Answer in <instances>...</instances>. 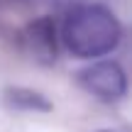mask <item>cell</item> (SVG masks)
Instances as JSON below:
<instances>
[{
  "instance_id": "1",
  "label": "cell",
  "mask_w": 132,
  "mask_h": 132,
  "mask_svg": "<svg viewBox=\"0 0 132 132\" xmlns=\"http://www.w3.org/2000/svg\"><path fill=\"white\" fill-rule=\"evenodd\" d=\"M64 47L78 59H100L122 39V24L105 5L86 3L69 10L59 29Z\"/></svg>"
},
{
  "instance_id": "3",
  "label": "cell",
  "mask_w": 132,
  "mask_h": 132,
  "mask_svg": "<svg viewBox=\"0 0 132 132\" xmlns=\"http://www.w3.org/2000/svg\"><path fill=\"white\" fill-rule=\"evenodd\" d=\"M24 47L34 59L49 64L56 59V24L52 17H39L24 27Z\"/></svg>"
},
{
  "instance_id": "4",
  "label": "cell",
  "mask_w": 132,
  "mask_h": 132,
  "mask_svg": "<svg viewBox=\"0 0 132 132\" xmlns=\"http://www.w3.org/2000/svg\"><path fill=\"white\" fill-rule=\"evenodd\" d=\"M5 98L10 105L15 108H24V110H49V103L42 98L39 93H32L27 88H10L5 90Z\"/></svg>"
},
{
  "instance_id": "2",
  "label": "cell",
  "mask_w": 132,
  "mask_h": 132,
  "mask_svg": "<svg viewBox=\"0 0 132 132\" xmlns=\"http://www.w3.org/2000/svg\"><path fill=\"white\" fill-rule=\"evenodd\" d=\"M78 81L88 93L105 103H115L127 93V76L122 66L115 61H95L86 66L78 73Z\"/></svg>"
}]
</instances>
